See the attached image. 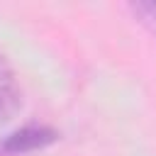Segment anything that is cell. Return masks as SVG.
Wrapping results in <instances>:
<instances>
[{"label": "cell", "mask_w": 156, "mask_h": 156, "mask_svg": "<svg viewBox=\"0 0 156 156\" xmlns=\"http://www.w3.org/2000/svg\"><path fill=\"white\" fill-rule=\"evenodd\" d=\"M17 105H20V85L10 63L0 54V122L7 119L17 110Z\"/></svg>", "instance_id": "7a4b0ae2"}, {"label": "cell", "mask_w": 156, "mask_h": 156, "mask_svg": "<svg viewBox=\"0 0 156 156\" xmlns=\"http://www.w3.org/2000/svg\"><path fill=\"white\" fill-rule=\"evenodd\" d=\"M56 139V132L49 127H39V124H27L17 132H12L10 136H5L0 141V151L2 154H24V151H34L41 149L46 144H51Z\"/></svg>", "instance_id": "6da1fadb"}, {"label": "cell", "mask_w": 156, "mask_h": 156, "mask_svg": "<svg viewBox=\"0 0 156 156\" xmlns=\"http://www.w3.org/2000/svg\"><path fill=\"white\" fill-rule=\"evenodd\" d=\"M132 12L151 34H156V2H136L132 5Z\"/></svg>", "instance_id": "3957f363"}]
</instances>
